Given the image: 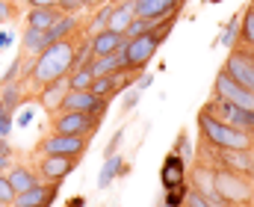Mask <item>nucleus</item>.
Returning a JSON list of instances; mask_svg holds the SVG:
<instances>
[{
  "label": "nucleus",
  "mask_w": 254,
  "mask_h": 207,
  "mask_svg": "<svg viewBox=\"0 0 254 207\" xmlns=\"http://www.w3.org/2000/svg\"><path fill=\"white\" fill-rule=\"evenodd\" d=\"M240 24H243V12H237L228 24H225V33H222V45L225 48H234L237 39H240Z\"/></svg>",
  "instance_id": "obj_27"
},
{
  "label": "nucleus",
  "mask_w": 254,
  "mask_h": 207,
  "mask_svg": "<svg viewBox=\"0 0 254 207\" xmlns=\"http://www.w3.org/2000/svg\"><path fill=\"white\" fill-rule=\"evenodd\" d=\"M136 18V0H122L119 6H113V12H110V24H107V30H116V33H125L127 24Z\"/></svg>",
  "instance_id": "obj_21"
},
{
  "label": "nucleus",
  "mask_w": 254,
  "mask_h": 207,
  "mask_svg": "<svg viewBox=\"0 0 254 207\" xmlns=\"http://www.w3.org/2000/svg\"><path fill=\"white\" fill-rule=\"evenodd\" d=\"M92 80H95V74L89 71V66L74 69L71 74H68V89H89V86H92Z\"/></svg>",
  "instance_id": "obj_26"
},
{
  "label": "nucleus",
  "mask_w": 254,
  "mask_h": 207,
  "mask_svg": "<svg viewBox=\"0 0 254 207\" xmlns=\"http://www.w3.org/2000/svg\"><path fill=\"white\" fill-rule=\"evenodd\" d=\"M187 193H190L187 184H181V187H175V190H166V196H163V207H184Z\"/></svg>",
  "instance_id": "obj_28"
},
{
  "label": "nucleus",
  "mask_w": 254,
  "mask_h": 207,
  "mask_svg": "<svg viewBox=\"0 0 254 207\" xmlns=\"http://www.w3.org/2000/svg\"><path fill=\"white\" fill-rule=\"evenodd\" d=\"M122 142H125V131H116L113 139H110V145H107V157H110V154H116V151L122 148Z\"/></svg>",
  "instance_id": "obj_35"
},
{
  "label": "nucleus",
  "mask_w": 254,
  "mask_h": 207,
  "mask_svg": "<svg viewBox=\"0 0 254 207\" xmlns=\"http://www.w3.org/2000/svg\"><path fill=\"white\" fill-rule=\"evenodd\" d=\"M77 27H80L77 12H63V18H60L51 30H45V33H48V42H51V45H54V42H63V39H68V36L77 33Z\"/></svg>",
  "instance_id": "obj_22"
},
{
  "label": "nucleus",
  "mask_w": 254,
  "mask_h": 207,
  "mask_svg": "<svg viewBox=\"0 0 254 207\" xmlns=\"http://www.w3.org/2000/svg\"><path fill=\"white\" fill-rule=\"evenodd\" d=\"M77 42H80V36H68L63 42L48 45L39 57H33V66H30V74H27V83H30L33 92H39L42 86H48L54 80H65L74 71Z\"/></svg>",
  "instance_id": "obj_1"
},
{
  "label": "nucleus",
  "mask_w": 254,
  "mask_h": 207,
  "mask_svg": "<svg viewBox=\"0 0 254 207\" xmlns=\"http://www.w3.org/2000/svg\"><path fill=\"white\" fill-rule=\"evenodd\" d=\"M65 207H86V199H83V196H74V199H71Z\"/></svg>",
  "instance_id": "obj_40"
},
{
  "label": "nucleus",
  "mask_w": 254,
  "mask_h": 207,
  "mask_svg": "<svg viewBox=\"0 0 254 207\" xmlns=\"http://www.w3.org/2000/svg\"><path fill=\"white\" fill-rule=\"evenodd\" d=\"M133 80H136V71H113V74L95 77V80H92V86H89V92H95V95H98V98H104V101H113V95L125 92Z\"/></svg>",
  "instance_id": "obj_11"
},
{
  "label": "nucleus",
  "mask_w": 254,
  "mask_h": 207,
  "mask_svg": "<svg viewBox=\"0 0 254 207\" xmlns=\"http://www.w3.org/2000/svg\"><path fill=\"white\" fill-rule=\"evenodd\" d=\"M60 18H63V9H60V6L27 9V27H36V30H51Z\"/></svg>",
  "instance_id": "obj_18"
},
{
  "label": "nucleus",
  "mask_w": 254,
  "mask_h": 207,
  "mask_svg": "<svg viewBox=\"0 0 254 207\" xmlns=\"http://www.w3.org/2000/svg\"><path fill=\"white\" fill-rule=\"evenodd\" d=\"M0 207H12V205H3V202H0Z\"/></svg>",
  "instance_id": "obj_44"
},
{
  "label": "nucleus",
  "mask_w": 254,
  "mask_h": 207,
  "mask_svg": "<svg viewBox=\"0 0 254 207\" xmlns=\"http://www.w3.org/2000/svg\"><path fill=\"white\" fill-rule=\"evenodd\" d=\"M213 172V190L216 199L225 207H252L254 205V181L249 175L231 172V169H210Z\"/></svg>",
  "instance_id": "obj_4"
},
{
  "label": "nucleus",
  "mask_w": 254,
  "mask_h": 207,
  "mask_svg": "<svg viewBox=\"0 0 254 207\" xmlns=\"http://www.w3.org/2000/svg\"><path fill=\"white\" fill-rule=\"evenodd\" d=\"M65 92H68V80H54V83H48V86H42L39 92H36V98H39V104H42V110H48L51 116L60 110V104H63Z\"/></svg>",
  "instance_id": "obj_17"
},
{
  "label": "nucleus",
  "mask_w": 254,
  "mask_h": 207,
  "mask_svg": "<svg viewBox=\"0 0 254 207\" xmlns=\"http://www.w3.org/2000/svg\"><path fill=\"white\" fill-rule=\"evenodd\" d=\"M12 134V113H0V137L6 139Z\"/></svg>",
  "instance_id": "obj_36"
},
{
  "label": "nucleus",
  "mask_w": 254,
  "mask_h": 207,
  "mask_svg": "<svg viewBox=\"0 0 254 207\" xmlns=\"http://www.w3.org/2000/svg\"><path fill=\"white\" fill-rule=\"evenodd\" d=\"M89 148V137H74V134H48L36 145L39 154H77L83 157Z\"/></svg>",
  "instance_id": "obj_9"
},
{
  "label": "nucleus",
  "mask_w": 254,
  "mask_h": 207,
  "mask_svg": "<svg viewBox=\"0 0 254 207\" xmlns=\"http://www.w3.org/2000/svg\"><path fill=\"white\" fill-rule=\"evenodd\" d=\"M249 9H252V12H254V0H252V6H249Z\"/></svg>",
  "instance_id": "obj_45"
},
{
  "label": "nucleus",
  "mask_w": 254,
  "mask_h": 207,
  "mask_svg": "<svg viewBox=\"0 0 254 207\" xmlns=\"http://www.w3.org/2000/svg\"><path fill=\"white\" fill-rule=\"evenodd\" d=\"M139 95H142V92H139V89H136V86H133V89H130V86H127V92H125V98H122V110H133V107H136V104H139Z\"/></svg>",
  "instance_id": "obj_33"
},
{
  "label": "nucleus",
  "mask_w": 254,
  "mask_h": 207,
  "mask_svg": "<svg viewBox=\"0 0 254 207\" xmlns=\"http://www.w3.org/2000/svg\"><path fill=\"white\" fill-rule=\"evenodd\" d=\"M175 151L184 157V160H190L192 157V145H190V134L187 131H181V137H178V145H175Z\"/></svg>",
  "instance_id": "obj_32"
},
{
  "label": "nucleus",
  "mask_w": 254,
  "mask_h": 207,
  "mask_svg": "<svg viewBox=\"0 0 254 207\" xmlns=\"http://www.w3.org/2000/svg\"><path fill=\"white\" fill-rule=\"evenodd\" d=\"M110 12H113V6L98 9V15L89 21V36H92V33H101V30H107V24H110Z\"/></svg>",
  "instance_id": "obj_30"
},
{
  "label": "nucleus",
  "mask_w": 254,
  "mask_h": 207,
  "mask_svg": "<svg viewBox=\"0 0 254 207\" xmlns=\"http://www.w3.org/2000/svg\"><path fill=\"white\" fill-rule=\"evenodd\" d=\"M101 128V122L89 113H77V110H60L51 119V131L54 134H74V137H92Z\"/></svg>",
  "instance_id": "obj_5"
},
{
  "label": "nucleus",
  "mask_w": 254,
  "mask_h": 207,
  "mask_svg": "<svg viewBox=\"0 0 254 207\" xmlns=\"http://www.w3.org/2000/svg\"><path fill=\"white\" fill-rule=\"evenodd\" d=\"M101 3H104V0H83V6H89V9H98Z\"/></svg>",
  "instance_id": "obj_42"
},
{
  "label": "nucleus",
  "mask_w": 254,
  "mask_h": 207,
  "mask_svg": "<svg viewBox=\"0 0 254 207\" xmlns=\"http://www.w3.org/2000/svg\"><path fill=\"white\" fill-rule=\"evenodd\" d=\"M154 24H157V21H151V18H139V15H136V18H133V21L127 24L125 36H127V39H136V36H142V33H148V30H151Z\"/></svg>",
  "instance_id": "obj_29"
},
{
  "label": "nucleus",
  "mask_w": 254,
  "mask_h": 207,
  "mask_svg": "<svg viewBox=\"0 0 254 207\" xmlns=\"http://www.w3.org/2000/svg\"><path fill=\"white\" fill-rule=\"evenodd\" d=\"M6 178H9V184H12L15 196H18V193L33 190V187L39 184V172H36V169H30V166H12Z\"/></svg>",
  "instance_id": "obj_19"
},
{
  "label": "nucleus",
  "mask_w": 254,
  "mask_h": 207,
  "mask_svg": "<svg viewBox=\"0 0 254 207\" xmlns=\"http://www.w3.org/2000/svg\"><path fill=\"white\" fill-rule=\"evenodd\" d=\"M48 45H51V42H48V33H45V30H36V27H27V30H24L21 51H24L27 57H39Z\"/></svg>",
  "instance_id": "obj_23"
},
{
  "label": "nucleus",
  "mask_w": 254,
  "mask_h": 207,
  "mask_svg": "<svg viewBox=\"0 0 254 207\" xmlns=\"http://www.w3.org/2000/svg\"><path fill=\"white\" fill-rule=\"evenodd\" d=\"M240 45L254 51V12L243 9V24H240Z\"/></svg>",
  "instance_id": "obj_25"
},
{
  "label": "nucleus",
  "mask_w": 254,
  "mask_h": 207,
  "mask_svg": "<svg viewBox=\"0 0 254 207\" xmlns=\"http://www.w3.org/2000/svg\"><path fill=\"white\" fill-rule=\"evenodd\" d=\"M15 15H18V6H15L12 0H0V21L15 18Z\"/></svg>",
  "instance_id": "obj_34"
},
{
  "label": "nucleus",
  "mask_w": 254,
  "mask_h": 207,
  "mask_svg": "<svg viewBox=\"0 0 254 207\" xmlns=\"http://www.w3.org/2000/svg\"><path fill=\"white\" fill-rule=\"evenodd\" d=\"M125 42H127V36H125V33H116V30H101V33H92V36H89L92 57H107V54H116Z\"/></svg>",
  "instance_id": "obj_15"
},
{
  "label": "nucleus",
  "mask_w": 254,
  "mask_h": 207,
  "mask_svg": "<svg viewBox=\"0 0 254 207\" xmlns=\"http://www.w3.org/2000/svg\"><path fill=\"white\" fill-rule=\"evenodd\" d=\"M80 160H83V157H77V154H42L36 172H39V178L48 181V184H63L65 178L80 166Z\"/></svg>",
  "instance_id": "obj_6"
},
{
  "label": "nucleus",
  "mask_w": 254,
  "mask_h": 207,
  "mask_svg": "<svg viewBox=\"0 0 254 207\" xmlns=\"http://www.w3.org/2000/svg\"><path fill=\"white\" fill-rule=\"evenodd\" d=\"M160 181H163V190H175V187L187 184V160L178 151H169L166 154L163 169H160Z\"/></svg>",
  "instance_id": "obj_13"
},
{
  "label": "nucleus",
  "mask_w": 254,
  "mask_h": 207,
  "mask_svg": "<svg viewBox=\"0 0 254 207\" xmlns=\"http://www.w3.org/2000/svg\"><path fill=\"white\" fill-rule=\"evenodd\" d=\"M125 48L127 42L116 51V54H107V57H92L89 60V71L95 74V77H104V74H113V71H127V57H125Z\"/></svg>",
  "instance_id": "obj_16"
},
{
  "label": "nucleus",
  "mask_w": 254,
  "mask_h": 207,
  "mask_svg": "<svg viewBox=\"0 0 254 207\" xmlns=\"http://www.w3.org/2000/svg\"><path fill=\"white\" fill-rule=\"evenodd\" d=\"M198 134L213 148H240V151H254V137L249 131H240L222 119H213L207 113H198Z\"/></svg>",
  "instance_id": "obj_3"
},
{
  "label": "nucleus",
  "mask_w": 254,
  "mask_h": 207,
  "mask_svg": "<svg viewBox=\"0 0 254 207\" xmlns=\"http://www.w3.org/2000/svg\"><path fill=\"white\" fill-rule=\"evenodd\" d=\"M213 86H216V89H213V95H219V98H225V101H231V104H237V107L254 110V92H249L246 86H240L228 71H219Z\"/></svg>",
  "instance_id": "obj_10"
},
{
  "label": "nucleus",
  "mask_w": 254,
  "mask_h": 207,
  "mask_svg": "<svg viewBox=\"0 0 254 207\" xmlns=\"http://www.w3.org/2000/svg\"><path fill=\"white\" fill-rule=\"evenodd\" d=\"M127 172H130V166L122 160V154H119V151L110 154L107 163H104V169H101V175H98V190H107V187L116 181V175H127Z\"/></svg>",
  "instance_id": "obj_20"
},
{
  "label": "nucleus",
  "mask_w": 254,
  "mask_h": 207,
  "mask_svg": "<svg viewBox=\"0 0 254 207\" xmlns=\"http://www.w3.org/2000/svg\"><path fill=\"white\" fill-rule=\"evenodd\" d=\"M27 9H42V6H57L60 0H24Z\"/></svg>",
  "instance_id": "obj_38"
},
{
  "label": "nucleus",
  "mask_w": 254,
  "mask_h": 207,
  "mask_svg": "<svg viewBox=\"0 0 254 207\" xmlns=\"http://www.w3.org/2000/svg\"><path fill=\"white\" fill-rule=\"evenodd\" d=\"M107 107H110V101L98 98V95H95V92H89V89H68V92H65V98H63V104H60V110L89 113V116H95L98 122H104ZM60 110H57V113H60Z\"/></svg>",
  "instance_id": "obj_8"
},
{
  "label": "nucleus",
  "mask_w": 254,
  "mask_h": 207,
  "mask_svg": "<svg viewBox=\"0 0 254 207\" xmlns=\"http://www.w3.org/2000/svg\"><path fill=\"white\" fill-rule=\"evenodd\" d=\"M0 202L3 205H12L15 202V190H12V184H9V178L0 172Z\"/></svg>",
  "instance_id": "obj_31"
},
{
  "label": "nucleus",
  "mask_w": 254,
  "mask_h": 207,
  "mask_svg": "<svg viewBox=\"0 0 254 207\" xmlns=\"http://www.w3.org/2000/svg\"><path fill=\"white\" fill-rule=\"evenodd\" d=\"M63 184H36L33 190L27 193H18L12 207H51L57 202V193H60Z\"/></svg>",
  "instance_id": "obj_12"
},
{
  "label": "nucleus",
  "mask_w": 254,
  "mask_h": 207,
  "mask_svg": "<svg viewBox=\"0 0 254 207\" xmlns=\"http://www.w3.org/2000/svg\"><path fill=\"white\" fill-rule=\"evenodd\" d=\"M9 42H12V36H9V33H6V30H3V33H0V48H6V45H9Z\"/></svg>",
  "instance_id": "obj_41"
},
{
  "label": "nucleus",
  "mask_w": 254,
  "mask_h": 207,
  "mask_svg": "<svg viewBox=\"0 0 254 207\" xmlns=\"http://www.w3.org/2000/svg\"><path fill=\"white\" fill-rule=\"evenodd\" d=\"M240 86H246L249 92H254V51L246 45H234L231 57L225 60V69Z\"/></svg>",
  "instance_id": "obj_7"
},
{
  "label": "nucleus",
  "mask_w": 254,
  "mask_h": 207,
  "mask_svg": "<svg viewBox=\"0 0 254 207\" xmlns=\"http://www.w3.org/2000/svg\"><path fill=\"white\" fill-rule=\"evenodd\" d=\"M151 83H154V74H142V77L136 80V89H139V92H145Z\"/></svg>",
  "instance_id": "obj_39"
},
{
  "label": "nucleus",
  "mask_w": 254,
  "mask_h": 207,
  "mask_svg": "<svg viewBox=\"0 0 254 207\" xmlns=\"http://www.w3.org/2000/svg\"><path fill=\"white\" fill-rule=\"evenodd\" d=\"M57 6H60L63 12H80V9H83V0H60Z\"/></svg>",
  "instance_id": "obj_37"
},
{
  "label": "nucleus",
  "mask_w": 254,
  "mask_h": 207,
  "mask_svg": "<svg viewBox=\"0 0 254 207\" xmlns=\"http://www.w3.org/2000/svg\"><path fill=\"white\" fill-rule=\"evenodd\" d=\"M0 113H3V101H0Z\"/></svg>",
  "instance_id": "obj_46"
},
{
  "label": "nucleus",
  "mask_w": 254,
  "mask_h": 207,
  "mask_svg": "<svg viewBox=\"0 0 254 207\" xmlns=\"http://www.w3.org/2000/svg\"><path fill=\"white\" fill-rule=\"evenodd\" d=\"M6 166H9V157H3V154H0V172H3Z\"/></svg>",
  "instance_id": "obj_43"
},
{
  "label": "nucleus",
  "mask_w": 254,
  "mask_h": 207,
  "mask_svg": "<svg viewBox=\"0 0 254 207\" xmlns=\"http://www.w3.org/2000/svg\"><path fill=\"white\" fill-rule=\"evenodd\" d=\"M175 21H178V12L175 15H169V18H160L148 33H142V36H136V39H127V48H125V57H127V71H142L151 60H154V54L160 51V45L169 39V33H172V27H175Z\"/></svg>",
  "instance_id": "obj_2"
},
{
  "label": "nucleus",
  "mask_w": 254,
  "mask_h": 207,
  "mask_svg": "<svg viewBox=\"0 0 254 207\" xmlns=\"http://www.w3.org/2000/svg\"><path fill=\"white\" fill-rule=\"evenodd\" d=\"M0 101H3V113H15L18 104L24 101V83L21 80H12V83H0Z\"/></svg>",
  "instance_id": "obj_24"
},
{
  "label": "nucleus",
  "mask_w": 254,
  "mask_h": 207,
  "mask_svg": "<svg viewBox=\"0 0 254 207\" xmlns=\"http://www.w3.org/2000/svg\"><path fill=\"white\" fill-rule=\"evenodd\" d=\"M187 0H136V15L139 18H151V21H160V18H169L175 12L184 9Z\"/></svg>",
  "instance_id": "obj_14"
}]
</instances>
